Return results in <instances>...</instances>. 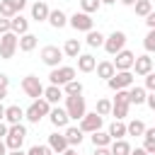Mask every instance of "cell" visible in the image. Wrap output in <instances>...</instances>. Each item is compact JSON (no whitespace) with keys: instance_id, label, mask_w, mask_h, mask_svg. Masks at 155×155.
<instances>
[{"instance_id":"1","label":"cell","mask_w":155,"mask_h":155,"mask_svg":"<svg viewBox=\"0 0 155 155\" xmlns=\"http://www.w3.org/2000/svg\"><path fill=\"white\" fill-rule=\"evenodd\" d=\"M63 102H65L63 109L68 111L70 121H80V119L87 114V102H85L82 94H78V97H63Z\"/></svg>"},{"instance_id":"2","label":"cell","mask_w":155,"mask_h":155,"mask_svg":"<svg viewBox=\"0 0 155 155\" xmlns=\"http://www.w3.org/2000/svg\"><path fill=\"white\" fill-rule=\"evenodd\" d=\"M48 111H51V104L41 97V99H34V102L24 109V119H27L29 124H39L44 116H48Z\"/></svg>"},{"instance_id":"3","label":"cell","mask_w":155,"mask_h":155,"mask_svg":"<svg viewBox=\"0 0 155 155\" xmlns=\"http://www.w3.org/2000/svg\"><path fill=\"white\" fill-rule=\"evenodd\" d=\"M24 138H27V126L24 124H15V126L7 128V136L2 140H5L7 150H19L22 143H24Z\"/></svg>"},{"instance_id":"4","label":"cell","mask_w":155,"mask_h":155,"mask_svg":"<svg viewBox=\"0 0 155 155\" xmlns=\"http://www.w3.org/2000/svg\"><path fill=\"white\" fill-rule=\"evenodd\" d=\"M70 80H75V68L73 65H58V68H51L48 73V85H68Z\"/></svg>"},{"instance_id":"5","label":"cell","mask_w":155,"mask_h":155,"mask_svg":"<svg viewBox=\"0 0 155 155\" xmlns=\"http://www.w3.org/2000/svg\"><path fill=\"white\" fill-rule=\"evenodd\" d=\"M109 56H116L119 51H124L126 48V34L124 31H119V29H114L107 39H104V46H102Z\"/></svg>"},{"instance_id":"6","label":"cell","mask_w":155,"mask_h":155,"mask_svg":"<svg viewBox=\"0 0 155 155\" xmlns=\"http://www.w3.org/2000/svg\"><path fill=\"white\" fill-rule=\"evenodd\" d=\"M22 92L27 97H31V102H34V99L44 97V85H41V80L36 75H24L22 78Z\"/></svg>"},{"instance_id":"7","label":"cell","mask_w":155,"mask_h":155,"mask_svg":"<svg viewBox=\"0 0 155 155\" xmlns=\"http://www.w3.org/2000/svg\"><path fill=\"white\" fill-rule=\"evenodd\" d=\"M17 48H19V36H15L12 31H7V34L0 36V58L2 61H10L17 53Z\"/></svg>"},{"instance_id":"8","label":"cell","mask_w":155,"mask_h":155,"mask_svg":"<svg viewBox=\"0 0 155 155\" xmlns=\"http://www.w3.org/2000/svg\"><path fill=\"white\" fill-rule=\"evenodd\" d=\"M107 85H109V90H114V92L128 90V87L133 85V73H131V70H116V73L107 80Z\"/></svg>"},{"instance_id":"9","label":"cell","mask_w":155,"mask_h":155,"mask_svg":"<svg viewBox=\"0 0 155 155\" xmlns=\"http://www.w3.org/2000/svg\"><path fill=\"white\" fill-rule=\"evenodd\" d=\"M68 24L75 29V31H92L94 29V19H92V15H85V12H73L70 17H68Z\"/></svg>"},{"instance_id":"10","label":"cell","mask_w":155,"mask_h":155,"mask_svg":"<svg viewBox=\"0 0 155 155\" xmlns=\"http://www.w3.org/2000/svg\"><path fill=\"white\" fill-rule=\"evenodd\" d=\"M61 61H63V48H58V46H53V44H48V46L41 48V63H44V65L58 68Z\"/></svg>"},{"instance_id":"11","label":"cell","mask_w":155,"mask_h":155,"mask_svg":"<svg viewBox=\"0 0 155 155\" xmlns=\"http://www.w3.org/2000/svg\"><path fill=\"white\" fill-rule=\"evenodd\" d=\"M104 126V119L97 114V111H87L82 119H80V124H78V128L82 131V133H94V131H99Z\"/></svg>"},{"instance_id":"12","label":"cell","mask_w":155,"mask_h":155,"mask_svg":"<svg viewBox=\"0 0 155 155\" xmlns=\"http://www.w3.org/2000/svg\"><path fill=\"white\" fill-rule=\"evenodd\" d=\"M133 61H136V53L133 51H128V48H124V51H119L116 56H114V68L116 70H133Z\"/></svg>"},{"instance_id":"13","label":"cell","mask_w":155,"mask_h":155,"mask_svg":"<svg viewBox=\"0 0 155 155\" xmlns=\"http://www.w3.org/2000/svg\"><path fill=\"white\" fill-rule=\"evenodd\" d=\"M48 121H51L56 128H68V126H70V116H68V111H65L63 107H51Z\"/></svg>"},{"instance_id":"14","label":"cell","mask_w":155,"mask_h":155,"mask_svg":"<svg viewBox=\"0 0 155 155\" xmlns=\"http://www.w3.org/2000/svg\"><path fill=\"white\" fill-rule=\"evenodd\" d=\"M133 70H136V75H140V78L150 75V73H153V58H150V53L136 56V61H133Z\"/></svg>"},{"instance_id":"15","label":"cell","mask_w":155,"mask_h":155,"mask_svg":"<svg viewBox=\"0 0 155 155\" xmlns=\"http://www.w3.org/2000/svg\"><path fill=\"white\" fill-rule=\"evenodd\" d=\"M10 31L15 34V36H22V34H27L29 31V19L19 12V15H15L12 19H10Z\"/></svg>"},{"instance_id":"16","label":"cell","mask_w":155,"mask_h":155,"mask_svg":"<svg viewBox=\"0 0 155 155\" xmlns=\"http://www.w3.org/2000/svg\"><path fill=\"white\" fill-rule=\"evenodd\" d=\"M22 119H24V109H22L19 104H10V107H5V124H7V126L22 124Z\"/></svg>"},{"instance_id":"17","label":"cell","mask_w":155,"mask_h":155,"mask_svg":"<svg viewBox=\"0 0 155 155\" xmlns=\"http://www.w3.org/2000/svg\"><path fill=\"white\" fill-rule=\"evenodd\" d=\"M46 145H48L53 153H58V155H61V153H65V150L70 148V145H68V140H65V136H63V133H58V131L48 136V143H46Z\"/></svg>"},{"instance_id":"18","label":"cell","mask_w":155,"mask_h":155,"mask_svg":"<svg viewBox=\"0 0 155 155\" xmlns=\"http://www.w3.org/2000/svg\"><path fill=\"white\" fill-rule=\"evenodd\" d=\"M65 94H63V87H58V85H48V87H44V99L51 104V107H58V102L63 99Z\"/></svg>"},{"instance_id":"19","label":"cell","mask_w":155,"mask_h":155,"mask_svg":"<svg viewBox=\"0 0 155 155\" xmlns=\"http://www.w3.org/2000/svg\"><path fill=\"white\" fill-rule=\"evenodd\" d=\"M63 136H65V140H68V145H70V148H78V145L85 140V133H82L78 126H68V128L63 131Z\"/></svg>"},{"instance_id":"20","label":"cell","mask_w":155,"mask_h":155,"mask_svg":"<svg viewBox=\"0 0 155 155\" xmlns=\"http://www.w3.org/2000/svg\"><path fill=\"white\" fill-rule=\"evenodd\" d=\"M48 12H51V7H48L46 2H41V0H36V2L31 5V19H34V22H46V19H48Z\"/></svg>"},{"instance_id":"21","label":"cell","mask_w":155,"mask_h":155,"mask_svg":"<svg viewBox=\"0 0 155 155\" xmlns=\"http://www.w3.org/2000/svg\"><path fill=\"white\" fill-rule=\"evenodd\" d=\"M36 46H39V36H36V34L27 31V34H22V36H19V51H22V53L34 51Z\"/></svg>"},{"instance_id":"22","label":"cell","mask_w":155,"mask_h":155,"mask_svg":"<svg viewBox=\"0 0 155 155\" xmlns=\"http://www.w3.org/2000/svg\"><path fill=\"white\" fill-rule=\"evenodd\" d=\"M97 68V58L92 53H80L78 56V70L80 73H92Z\"/></svg>"},{"instance_id":"23","label":"cell","mask_w":155,"mask_h":155,"mask_svg":"<svg viewBox=\"0 0 155 155\" xmlns=\"http://www.w3.org/2000/svg\"><path fill=\"white\" fill-rule=\"evenodd\" d=\"M145 97H148L145 87H140V85H131V87H128V102H131V104L140 107V104H145Z\"/></svg>"},{"instance_id":"24","label":"cell","mask_w":155,"mask_h":155,"mask_svg":"<svg viewBox=\"0 0 155 155\" xmlns=\"http://www.w3.org/2000/svg\"><path fill=\"white\" fill-rule=\"evenodd\" d=\"M53 29H63L65 24H68V15L63 12V10H51L48 12V19H46Z\"/></svg>"},{"instance_id":"25","label":"cell","mask_w":155,"mask_h":155,"mask_svg":"<svg viewBox=\"0 0 155 155\" xmlns=\"http://www.w3.org/2000/svg\"><path fill=\"white\" fill-rule=\"evenodd\" d=\"M82 53V44H80V39H65V44H63V56H68V58H78Z\"/></svg>"},{"instance_id":"26","label":"cell","mask_w":155,"mask_h":155,"mask_svg":"<svg viewBox=\"0 0 155 155\" xmlns=\"http://www.w3.org/2000/svg\"><path fill=\"white\" fill-rule=\"evenodd\" d=\"M107 133H109V138H111V140H121V138H126V136H128V133H126V124H124V121H116V119L109 124Z\"/></svg>"},{"instance_id":"27","label":"cell","mask_w":155,"mask_h":155,"mask_svg":"<svg viewBox=\"0 0 155 155\" xmlns=\"http://www.w3.org/2000/svg\"><path fill=\"white\" fill-rule=\"evenodd\" d=\"M90 140H92V145L94 148H109L111 145V138H109V133L107 131H94V133H90Z\"/></svg>"},{"instance_id":"28","label":"cell","mask_w":155,"mask_h":155,"mask_svg":"<svg viewBox=\"0 0 155 155\" xmlns=\"http://www.w3.org/2000/svg\"><path fill=\"white\" fill-rule=\"evenodd\" d=\"M131 143L126 140V138H121V140H111V145H109V153L111 155H131Z\"/></svg>"},{"instance_id":"29","label":"cell","mask_w":155,"mask_h":155,"mask_svg":"<svg viewBox=\"0 0 155 155\" xmlns=\"http://www.w3.org/2000/svg\"><path fill=\"white\" fill-rule=\"evenodd\" d=\"M94 70H97V78H102V80H109V78L116 73V68H114V63H111V61H99Z\"/></svg>"},{"instance_id":"30","label":"cell","mask_w":155,"mask_h":155,"mask_svg":"<svg viewBox=\"0 0 155 155\" xmlns=\"http://www.w3.org/2000/svg\"><path fill=\"white\" fill-rule=\"evenodd\" d=\"M104 39H107V36H104L99 29H97V31L92 29V31H87V36H85V44H87L90 48H99V46H104Z\"/></svg>"},{"instance_id":"31","label":"cell","mask_w":155,"mask_h":155,"mask_svg":"<svg viewBox=\"0 0 155 155\" xmlns=\"http://www.w3.org/2000/svg\"><path fill=\"white\" fill-rule=\"evenodd\" d=\"M128 109H131V104H126V102H111V116H116V121H124L128 116Z\"/></svg>"},{"instance_id":"32","label":"cell","mask_w":155,"mask_h":155,"mask_svg":"<svg viewBox=\"0 0 155 155\" xmlns=\"http://www.w3.org/2000/svg\"><path fill=\"white\" fill-rule=\"evenodd\" d=\"M145 128H148V126H145L140 119H131V121L126 124V133H128V136H143Z\"/></svg>"},{"instance_id":"33","label":"cell","mask_w":155,"mask_h":155,"mask_svg":"<svg viewBox=\"0 0 155 155\" xmlns=\"http://www.w3.org/2000/svg\"><path fill=\"white\" fill-rule=\"evenodd\" d=\"M82 90H85V87H82L80 80H70L68 85H63V94H65V97H78V94H82Z\"/></svg>"},{"instance_id":"34","label":"cell","mask_w":155,"mask_h":155,"mask_svg":"<svg viewBox=\"0 0 155 155\" xmlns=\"http://www.w3.org/2000/svg\"><path fill=\"white\" fill-rule=\"evenodd\" d=\"M94 111L104 119V116H109L111 114V99H107V97H99L97 99V104H94Z\"/></svg>"},{"instance_id":"35","label":"cell","mask_w":155,"mask_h":155,"mask_svg":"<svg viewBox=\"0 0 155 155\" xmlns=\"http://www.w3.org/2000/svg\"><path fill=\"white\" fill-rule=\"evenodd\" d=\"M133 10H136V15H138V17H143V19H145V17L153 12V2H150V0H136Z\"/></svg>"},{"instance_id":"36","label":"cell","mask_w":155,"mask_h":155,"mask_svg":"<svg viewBox=\"0 0 155 155\" xmlns=\"http://www.w3.org/2000/svg\"><path fill=\"white\" fill-rule=\"evenodd\" d=\"M99 7H102L99 0H80V12H85V15H94Z\"/></svg>"},{"instance_id":"37","label":"cell","mask_w":155,"mask_h":155,"mask_svg":"<svg viewBox=\"0 0 155 155\" xmlns=\"http://www.w3.org/2000/svg\"><path fill=\"white\" fill-rule=\"evenodd\" d=\"M15 15H19V12L12 7V2H10V0H2V2H0V17H5V19H12Z\"/></svg>"},{"instance_id":"38","label":"cell","mask_w":155,"mask_h":155,"mask_svg":"<svg viewBox=\"0 0 155 155\" xmlns=\"http://www.w3.org/2000/svg\"><path fill=\"white\" fill-rule=\"evenodd\" d=\"M143 48H145V53H155V29H148V34L143 39Z\"/></svg>"},{"instance_id":"39","label":"cell","mask_w":155,"mask_h":155,"mask_svg":"<svg viewBox=\"0 0 155 155\" xmlns=\"http://www.w3.org/2000/svg\"><path fill=\"white\" fill-rule=\"evenodd\" d=\"M27 155H56V153H53L48 145H39V143H36V145H31V148L27 150Z\"/></svg>"},{"instance_id":"40","label":"cell","mask_w":155,"mask_h":155,"mask_svg":"<svg viewBox=\"0 0 155 155\" xmlns=\"http://www.w3.org/2000/svg\"><path fill=\"white\" fill-rule=\"evenodd\" d=\"M143 143H153V145H155V126L145 128V133H143Z\"/></svg>"},{"instance_id":"41","label":"cell","mask_w":155,"mask_h":155,"mask_svg":"<svg viewBox=\"0 0 155 155\" xmlns=\"http://www.w3.org/2000/svg\"><path fill=\"white\" fill-rule=\"evenodd\" d=\"M111 102H126V104H131V102H128V90H119Z\"/></svg>"},{"instance_id":"42","label":"cell","mask_w":155,"mask_h":155,"mask_svg":"<svg viewBox=\"0 0 155 155\" xmlns=\"http://www.w3.org/2000/svg\"><path fill=\"white\" fill-rule=\"evenodd\" d=\"M145 92H155V75L150 73V75H145Z\"/></svg>"},{"instance_id":"43","label":"cell","mask_w":155,"mask_h":155,"mask_svg":"<svg viewBox=\"0 0 155 155\" xmlns=\"http://www.w3.org/2000/svg\"><path fill=\"white\" fill-rule=\"evenodd\" d=\"M7 31H10V19L0 17V36H2V34H7Z\"/></svg>"},{"instance_id":"44","label":"cell","mask_w":155,"mask_h":155,"mask_svg":"<svg viewBox=\"0 0 155 155\" xmlns=\"http://www.w3.org/2000/svg\"><path fill=\"white\" fill-rule=\"evenodd\" d=\"M10 2H12V7H15L17 12H22V10L27 7V0H10Z\"/></svg>"},{"instance_id":"45","label":"cell","mask_w":155,"mask_h":155,"mask_svg":"<svg viewBox=\"0 0 155 155\" xmlns=\"http://www.w3.org/2000/svg\"><path fill=\"white\" fill-rule=\"evenodd\" d=\"M145 27H148V29H155V12H150V15L145 17Z\"/></svg>"},{"instance_id":"46","label":"cell","mask_w":155,"mask_h":155,"mask_svg":"<svg viewBox=\"0 0 155 155\" xmlns=\"http://www.w3.org/2000/svg\"><path fill=\"white\" fill-rule=\"evenodd\" d=\"M145 104L155 111V92H148V97H145Z\"/></svg>"},{"instance_id":"47","label":"cell","mask_w":155,"mask_h":155,"mask_svg":"<svg viewBox=\"0 0 155 155\" xmlns=\"http://www.w3.org/2000/svg\"><path fill=\"white\" fill-rule=\"evenodd\" d=\"M7 128H10V126H7L5 121H0V140H2L5 136H7Z\"/></svg>"},{"instance_id":"48","label":"cell","mask_w":155,"mask_h":155,"mask_svg":"<svg viewBox=\"0 0 155 155\" xmlns=\"http://www.w3.org/2000/svg\"><path fill=\"white\" fill-rule=\"evenodd\" d=\"M0 85H2V87H10V78H7L5 73H0Z\"/></svg>"},{"instance_id":"49","label":"cell","mask_w":155,"mask_h":155,"mask_svg":"<svg viewBox=\"0 0 155 155\" xmlns=\"http://www.w3.org/2000/svg\"><path fill=\"white\" fill-rule=\"evenodd\" d=\"M92 155H111V153H109V148H94Z\"/></svg>"},{"instance_id":"50","label":"cell","mask_w":155,"mask_h":155,"mask_svg":"<svg viewBox=\"0 0 155 155\" xmlns=\"http://www.w3.org/2000/svg\"><path fill=\"white\" fill-rule=\"evenodd\" d=\"M131 155H148V153H145L143 148H133V150H131Z\"/></svg>"},{"instance_id":"51","label":"cell","mask_w":155,"mask_h":155,"mask_svg":"<svg viewBox=\"0 0 155 155\" xmlns=\"http://www.w3.org/2000/svg\"><path fill=\"white\" fill-rule=\"evenodd\" d=\"M7 155H27V153L19 148V150H7Z\"/></svg>"},{"instance_id":"52","label":"cell","mask_w":155,"mask_h":155,"mask_svg":"<svg viewBox=\"0 0 155 155\" xmlns=\"http://www.w3.org/2000/svg\"><path fill=\"white\" fill-rule=\"evenodd\" d=\"M5 97H7V87H2V85H0V102H2Z\"/></svg>"},{"instance_id":"53","label":"cell","mask_w":155,"mask_h":155,"mask_svg":"<svg viewBox=\"0 0 155 155\" xmlns=\"http://www.w3.org/2000/svg\"><path fill=\"white\" fill-rule=\"evenodd\" d=\"M119 2H121V5H126V7H133V5H136V0H119Z\"/></svg>"},{"instance_id":"54","label":"cell","mask_w":155,"mask_h":155,"mask_svg":"<svg viewBox=\"0 0 155 155\" xmlns=\"http://www.w3.org/2000/svg\"><path fill=\"white\" fill-rule=\"evenodd\" d=\"M0 155H7V145H5V140H0Z\"/></svg>"},{"instance_id":"55","label":"cell","mask_w":155,"mask_h":155,"mask_svg":"<svg viewBox=\"0 0 155 155\" xmlns=\"http://www.w3.org/2000/svg\"><path fill=\"white\" fill-rule=\"evenodd\" d=\"M0 121H5V104L0 102Z\"/></svg>"},{"instance_id":"56","label":"cell","mask_w":155,"mask_h":155,"mask_svg":"<svg viewBox=\"0 0 155 155\" xmlns=\"http://www.w3.org/2000/svg\"><path fill=\"white\" fill-rule=\"evenodd\" d=\"M61 155H78V150H75V148H68V150H65V153H61Z\"/></svg>"},{"instance_id":"57","label":"cell","mask_w":155,"mask_h":155,"mask_svg":"<svg viewBox=\"0 0 155 155\" xmlns=\"http://www.w3.org/2000/svg\"><path fill=\"white\" fill-rule=\"evenodd\" d=\"M99 2H102V5H114L116 0H99Z\"/></svg>"},{"instance_id":"58","label":"cell","mask_w":155,"mask_h":155,"mask_svg":"<svg viewBox=\"0 0 155 155\" xmlns=\"http://www.w3.org/2000/svg\"><path fill=\"white\" fill-rule=\"evenodd\" d=\"M41 2H46V0H41Z\"/></svg>"},{"instance_id":"59","label":"cell","mask_w":155,"mask_h":155,"mask_svg":"<svg viewBox=\"0 0 155 155\" xmlns=\"http://www.w3.org/2000/svg\"><path fill=\"white\" fill-rule=\"evenodd\" d=\"M0 2H2V0H0Z\"/></svg>"},{"instance_id":"60","label":"cell","mask_w":155,"mask_h":155,"mask_svg":"<svg viewBox=\"0 0 155 155\" xmlns=\"http://www.w3.org/2000/svg\"><path fill=\"white\" fill-rule=\"evenodd\" d=\"M153 126H155V124H153Z\"/></svg>"},{"instance_id":"61","label":"cell","mask_w":155,"mask_h":155,"mask_svg":"<svg viewBox=\"0 0 155 155\" xmlns=\"http://www.w3.org/2000/svg\"><path fill=\"white\" fill-rule=\"evenodd\" d=\"M153 75H155V73H153Z\"/></svg>"}]
</instances>
